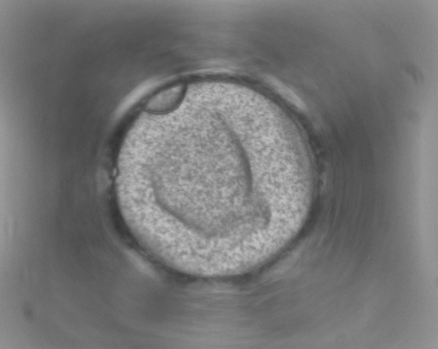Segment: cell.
<instances>
[{
	"instance_id": "6da1fadb",
	"label": "cell",
	"mask_w": 438,
	"mask_h": 349,
	"mask_svg": "<svg viewBox=\"0 0 438 349\" xmlns=\"http://www.w3.org/2000/svg\"><path fill=\"white\" fill-rule=\"evenodd\" d=\"M184 89L182 84H175L163 89L147 100L145 110L155 114L170 111L180 102L184 95Z\"/></svg>"
}]
</instances>
